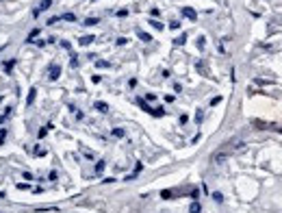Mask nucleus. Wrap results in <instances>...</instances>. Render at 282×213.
<instances>
[{
	"label": "nucleus",
	"instance_id": "obj_1",
	"mask_svg": "<svg viewBox=\"0 0 282 213\" xmlns=\"http://www.w3.org/2000/svg\"><path fill=\"white\" fill-rule=\"evenodd\" d=\"M59 76H61V65L52 63V65H50V74H48V79H50V81H56Z\"/></svg>",
	"mask_w": 282,
	"mask_h": 213
},
{
	"label": "nucleus",
	"instance_id": "obj_2",
	"mask_svg": "<svg viewBox=\"0 0 282 213\" xmlns=\"http://www.w3.org/2000/svg\"><path fill=\"white\" fill-rule=\"evenodd\" d=\"M182 15H185L187 20H191V22L197 20V13H195V9H191V7H185V9H182Z\"/></svg>",
	"mask_w": 282,
	"mask_h": 213
},
{
	"label": "nucleus",
	"instance_id": "obj_3",
	"mask_svg": "<svg viewBox=\"0 0 282 213\" xmlns=\"http://www.w3.org/2000/svg\"><path fill=\"white\" fill-rule=\"evenodd\" d=\"M95 111H100V113H109V104L104 102V100H95Z\"/></svg>",
	"mask_w": 282,
	"mask_h": 213
},
{
	"label": "nucleus",
	"instance_id": "obj_4",
	"mask_svg": "<svg viewBox=\"0 0 282 213\" xmlns=\"http://www.w3.org/2000/svg\"><path fill=\"white\" fill-rule=\"evenodd\" d=\"M94 39H95L94 35H83V37L78 39V43H80V46H89V43L94 42Z\"/></svg>",
	"mask_w": 282,
	"mask_h": 213
},
{
	"label": "nucleus",
	"instance_id": "obj_5",
	"mask_svg": "<svg viewBox=\"0 0 282 213\" xmlns=\"http://www.w3.org/2000/svg\"><path fill=\"white\" fill-rule=\"evenodd\" d=\"M189 213H202V207H200V202H197V200H193V202H191Z\"/></svg>",
	"mask_w": 282,
	"mask_h": 213
},
{
	"label": "nucleus",
	"instance_id": "obj_6",
	"mask_svg": "<svg viewBox=\"0 0 282 213\" xmlns=\"http://www.w3.org/2000/svg\"><path fill=\"white\" fill-rule=\"evenodd\" d=\"M137 104H139L143 111H148V113H152V107H148V102L143 100V98H137Z\"/></svg>",
	"mask_w": 282,
	"mask_h": 213
},
{
	"label": "nucleus",
	"instance_id": "obj_7",
	"mask_svg": "<svg viewBox=\"0 0 282 213\" xmlns=\"http://www.w3.org/2000/svg\"><path fill=\"white\" fill-rule=\"evenodd\" d=\"M35 96H37V89H31V91H28V98H26V104H28V107L35 102Z\"/></svg>",
	"mask_w": 282,
	"mask_h": 213
},
{
	"label": "nucleus",
	"instance_id": "obj_8",
	"mask_svg": "<svg viewBox=\"0 0 282 213\" xmlns=\"http://www.w3.org/2000/svg\"><path fill=\"white\" fill-rule=\"evenodd\" d=\"M104 168H106V163H104V159H100V161L95 163V174H102Z\"/></svg>",
	"mask_w": 282,
	"mask_h": 213
},
{
	"label": "nucleus",
	"instance_id": "obj_9",
	"mask_svg": "<svg viewBox=\"0 0 282 213\" xmlns=\"http://www.w3.org/2000/svg\"><path fill=\"white\" fill-rule=\"evenodd\" d=\"M59 20H65V22H76V15H74V13H63Z\"/></svg>",
	"mask_w": 282,
	"mask_h": 213
},
{
	"label": "nucleus",
	"instance_id": "obj_10",
	"mask_svg": "<svg viewBox=\"0 0 282 213\" xmlns=\"http://www.w3.org/2000/svg\"><path fill=\"white\" fill-rule=\"evenodd\" d=\"M95 68L104 70V68H111V63H109V61H102V59H95Z\"/></svg>",
	"mask_w": 282,
	"mask_h": 213
},
{
	"label": "nucleus",
	"instance_id": "obj_11",
	"mask_svg": "<svg viewBox=\"0 0 282 213\" xmlns=\"http://www.w3.org/2000/svg\"><path fill=\"white\" fill-rule=\"evenodd\" d=\"M161 198H163V200H169V198H174V191H172V189H163V191H161Z\"/></svg>",
	"mask_w": 282,
	"mask_h": 213
},
{
	"label": "nucleus",
	"instance_id": "obj_12",
	"mask_svg": "<svg viewBox=\"0 0 282 213\" xmlns=\"http://www.w3.org/2000/svg\"><path fill=\"white\" fill-rule=\"evenodd\" d=\"M39 35V28H33L31 33H28V37H26V42H35V37Z\"/></svg>",
	"mask_w": 282,
	"mask_h": 213
},
{
	"label": "nucleus",
	"instance_id": "obj_13",
	"mask_svg": "<svg viewBox=\"0 0 282 213\" xmlns=\"http://www.w3.org/2000/svg\"><path fill=\"white\" fill-rule=\"evenodd\" d=\"M126 133H124V128H113V137H117V139H122Z\"/></svg>",
	"mask_w": 282,
	"mask_h": 213
},
{
	"label": "nucleus",
	"instance_id": "obj_14",
	"mask_svg": "<svg viewBox=\"0 0 282 213\" xmlns=\"http://www.w3.org/2000/svg\"><path fill=\"white\" fill-rule=\"evenodd\" d=\"M50 4H52V0H41V4H39V11H46V9H50Z\"/></svg>",
	"mask_w": 282,
	"mask_h": 213
},
{
	"label": "nucleus",
	"instance_id": "obj_15",
	"mask_svg": "<svg viewBox=\"0 0 282 213\" xmlns=\"http://www.w3.org/2000/svg\"><path fill=\"white\" fill-rule=\"evenodd\" d=\"M185 42H187V35H185V33H182L180 37H176V39H174V43H176V46H182Z\"/></svg>",
	"mask_w": 282,
	"mask_h": 213
},
{
	"label": "nucleus",
	"instance_id": "obj_16",
	"mask_svg": "<svg viewBox=\"0 0 282 213\" xmlns=\"http://www.w3.org/2000/svg\"><path fill=\"white\" fill-rule=\"evenodd\" d=\"M150 26H152V28H156V31H163V24H161V22H156V20H150Z\"/></svg>",
	"mask_w": 282,
	"mask_h": 213
},
{
	"label": "nucleus",
	"instance_id": "obj_17",
	"mask_svg": "<svg viewBox=\"0 0 282 213\" xmlns=\"http://www.w3.org/2000/svg\"><path fill=\"white\" fill-rule=\"evenodd\" d=\"M35 155H37V157H44V155H46V148H44V146H35Z\"/></svg>",
	"mask_w": 282,
	"mask_h": 213
},
{
	"label": "nucleus",
	"instance_id": "obj_18",
	"mask_svg": "<svg viewBox=\"0 0 282 213\" xmlns=\"http://www.w3.org/2000/svg\"><path fill=\"white\" fill-rule=\"evenodd\" d=\"M98 24V18H87L85 20V26H95Z\"/></svg>",
	"mask_w": 282,
	"mask_h": 213
},
{
	"label": "nucleus",
	"instance_id": "obj_19",
	"mask_svg": "<svg viewBox=\"0 0 282 213\" xmlns=\"http://www.w3.org/2000/svg\"><path fill=\"white\" fill-rule=\"evenodd\" d=\"M137 35H139V39H141V42H150V39H152V37H150L148 33H143V31H139Z\"/></svg>",
	"mask_w": 282,
	"mask_h": 213
},
{
	"label": "nucleus",
	"instance_id": "obj_20",
	"mask_svg": "<svg viewBox=\"0 0 282 213\" xmlns=\"http://www.w3.org/2000/svg\"><path fill=\"white\" fill-rule=\"evenodd\" d=\"M13 68H15V61H7L4 63V72H11Z\"/></svg>",
	"mask_w": 282,
	"mask_h": 213
},
{
	"label": "nucleus",
	"instance_id": "obj_21",
	"mask_svg": "<svg viewBox=\"0 0 282 213\" xmlns=\"http://www.w3.org/2000/svg\"><path fill=\"white\" fill-rule=\"evenodd\" d=\"M152 115H156V118H163V115H165V109H152Z\"/></svg>",
	"mask_w": 282,
	"mask_h": 213
},
{
	"label": "nucleus",
	"instance_id": "obj_22",
	"mask_svg": "<svg viewBox=\"0 0 282 213\" xmlns=\"http://www.w3.org/2000/svg\"><path fill=\"white\" fill-rule=\"evenodd\" d=\"M70 65H72V68H78V57H76V54H72V59H70Z\"/></svg>",
	"mask_w": 282,
	"mask_h": 213
},
{
	"label": "nucleus",
	"instance_id": "obj_23",
	"mask_svg": "<svg viewBox=\"0 0 282 213\" xmlns=\"http://www.w3.org/2000/svg\"><path fill=\"white\" fill-rule=\"evenodd\" d=\"M213 200H215V202H224V196H221L219 191H215V194H213Z\"/></svg>",
	"mask_w": 282,
	"mask_h": 213
},
{
	"label": "nucleus",
	"instance_id": "obj_24",
	"mask_svg": "<svg viewBox=\"0 0 282 213\" xmlns=\"http://www.w3.org/2000/svg\"><path fill=\"white\" fill-rule=\"evenodd\" d=\"M4 139H7V128H0V146L4 144Z\"/></svg>",
	"mask_w": 282,
	"mask_h": 213
},
{
	"label": "nucleus",
	"instance_id": "obj_25",
	"mask_svg": "<svg viewBox=\"0 0 282 213\" xmlns=\"http://www.w3.org/2000/svg\"><path fill=\"white\" fill-rule=\"evenodd\" d=\"M46 133H48V126H46V128H39V133H37V137H39V139H44V137H46Z\"/></svg>",
	"mask_w": 282,
	"mask_h": 213
},
{
	"label": "nucleus",
	"instance_id": "obj_26",
	"mask_svg": "<svg viewBox=\"0 0 282 213\" xmlns=\"http://www.w3.org/2000/svg\"><path fill=\"white\" fill-rule=\"evenodd\" d=\"M169 28H174V31H176V28H180V22H178V20H174V22H169Z\"/></svg>",
	"mask_w": 282,
	"mask_h": 213
},
{
	"label": "nucleus",
	"instance_id": "obj_27",
	"mask_svg": "<svg viewBox=\"0 0 282 213\" xmlns=\"http://www.w3.org/2000/svg\"><path fill=\"white\" fill-rule=\"evenodd\" d=\"M193 200H197V196H200V189H191V194H189Z\"/></svg>",
	"mask_w": 282,
	"mask_h": 213
},
{
	"label": "nucleus",
	"instance_id": "obj_28",
	"mask_svg": "<svg viewBox=\"0 0 282 213\" xmlns=\"http://www.w3.org/2000/svg\"><path fill=\"white\" fill-rule=\"evenodd\" d=\"M126 15H128L126 9H119V11H117V18H126Z\"/></svg>",
	"mask_w": 282,
	"mask_h": 213
},
{
	"label": "nucleus",
	"instance_id": "obj_29",
	"mask_svg": "<svg viewBox=\"0 0 282 213\" xmlns=\"http://www.w3.org/2000/svg\"><path fill=\"white\" fill-rule=\"evenodd\" d=\"M56 176H59V174H56V170H52L50 174H48V178H50V180H56Z\"/></svg>",
	"mask_w": 282,
	"mask_h": 213
},
{
	"label": "nucleus",
	"instance_id": "obj_30",
	"mask_svg": "<svg viewBox=\"0 0 282 213\" xmlns=\"http://www.w3.org/2000/svg\"><path fill=\"white\" fill-rule=\"evenodd\" d=\"M152 100H156V96H154V94H148V96H145V102H152Z\"/></svg>",
	"mask_w": 282,
	"mask_h": 213
},
{
	"label": "nucleus",
	"instance_id": "obj_31",
	"mask_svg": "<svg viewBox=\"0 0 282 213\" xmlns=\"http://www.w3.org/2000/svg\"><path fill=\"white\" fill-rule=\"evenodd\" d=\"M202 115H204V113H202V111H200V109H197V113H195V120H197V124H200V122H202Z\"/></svg>",
	"mask_w": 282,
	"mask_h": 213
},
{
	"label": "nucleus",
	"instance_id": "obj_32",
	"mask_svg": "<svg viewBox=\"0 0 282 213\" xmlns=\"http://www.w3.org/2000/svg\"><path fill=\"white\" fill-rule=\"evenodd\" d=\"M219 102H221V98H219V96H217V98H213V100H211V104H213V107H215V104H219Z\"/></svg>",
	"mask_w": 282,
	"mask_h": 213
},
{
	"label": "nucleus",
	"instance_id": "obj_33",
	"mask_svg": "<svg viewBox=\"0 0 282 213\" xmlns=\"http://www.w3.org/2000/svg\"><path fill=\"white\" fill-rule=\"evenodd\" d=\"M94 2H95V0H94Z\"/></svg>",
	"mask_w": 282,
	"mask_h": 213
}]
</instances>
